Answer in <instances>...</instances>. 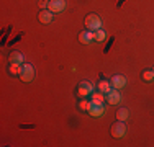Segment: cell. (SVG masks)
Wrapping results in <instances>:
<instances>
[{"label": "cell", "instance_id": "6da1fadb", "mask_svg": "<svg viewBox=\"0 0 154 147\" xmlns=\"http://www.w3.org/2000/svg\"><path fill=\"white\" fill-rule=\"evenodd\" d=\"M84 23H85L87 29H90V31H97V29L102 28V20L98 18V15H95V13L87 15L85 20H84Z\"/></svg>", "mask_w": 154, "mask_h": 147}, {"label": "cell", "instance_id": "7a4b0ae2", "mask_svg": "<svg viewBox=\"0 0 154 147\" xmlns=\"http://www.w3.org/2000/svg\"><path fill=\"white\" fill-rule=\"evenodd\" d=\"M20 77L23 82H31L33 77H35V69H33V65L30 64H21V72H20Z\"/></svg>", "mask_w": 154, "mask_h": 147}, {"label": "cell", "instance_id": "3957f363", "mask_svg": "<svg viewBox=\"0 0 154 147\" xmlns=\"http://www.w3.org/2000/svg\"><path fill=\"white\" fill-rule=\"evenodd\" d=\"M112 136L115 139H118V137H123L125 136V132H126V126H125V121H118V123H113L112 124Z\"/></svg>", "mask_w": 154, "mask_h": 147}, {"label": "cell", "instance_id": "277c9868", "mask_svg": "<svg viewBox=\"0 0 154 147\" xmlns=\"http://www.w3.org/2000/svg\"><path fill=\"white\" fill-rule=\"evenodd\" d=\"M66 8V0H49L48 2V10L53 13H61Z\"/></svg>", "mask_w": 154, "mask_h": 147}, {"label": "cell", "instance_id": "5b68a950", "mask_svg": "<svg viewBox=\"0 0 154 147\" xmlns=\"http://www.w3.org/2000/svg\"><path fill=\"white\" fill-rule=\"evenodd\" d=\"M94 92V85L90 82H80L79 87H77V95L79 97H89Z\"/></svg>", "mask_w": 154, "mask_h": 147}, {"label": "cell", "instance_id": "8992f818", "mask_svg": "<svg viewBox=\"0 0 154 147\" xmlns=\"http://www.w3.org/2000/svg\"><path fill=\"white\" fill-rule=\"evenodd\" d=\"M105 100H107L110 105H118L120 100H122V95H120V92H116V88H112V90L107 93Z\"/></svg>", "mask_w": 154, "mask_h": 147}, {"label": "cell", "instance_id": "52a82bcc", "mask_svg": "<svg viewBox=\"0 0 154 147\" xmlns=\"http://www.w3.org/2000/svg\"><path fill=\"white\" fill-rule=\"evenodd\" d=\"M79 41L82 43V44H90L92 41H95L94 31H90V29H85V31L79 33Z\"/></svg>", "mask_w": 154, "mask_h": 147}, {"label": "cell", "instance_id": "ba28073f", "mask_svg": "<svg viewBox=\"0 0 154 147\" xmlns=\"http://www.w3.org/2000/svg\"><path fill=\"white\" fill-rule=\"evenodd\" d=\"M38 20H39V23H43V25L51 23V21H53V12H49L48 8L41 10V12L38 13Z\"/></svg>", "mask_w": 154, "mask_h": 147}, {"label": "cell", "instance_id": "9c48e42d", "mask_svg": "<svg viewBox=\"0 0 154 147\" xmlns=\"http://www.w3.org/2000/svg\"><path fill=\"white\" fill-rule=\"evenodd\" d=\"M110 83H112V88L120 90V88H123L125 85H126V79H125L123 75H113L112 80H110Z\"/></svg>", "mask_w": 154, "mask_h": 147}, {"label": "cell", "instance_id": "30bf717a", "mask_svg": "<svg viewBox=\"0 0 154 147\" xmlns=\"http://www.w3.org/2000/svg\"><path fill=\"white\" fill-rule=\"evenodd\" d=\"M8 62L10 64H23L25 57H23V54H21L20 51H13V52H10V56H8Z\"/></svg>", "mask_w": 154, "mask_h": 147}, {"label": "cell", "instance_id": "8fae6325", "mask_svg": "<svg viewBox=\"0 0 154 147\" xmlns=\"http://www.w3.org/2000/svg\"><path fill=\"white\" fill-rule=\"evenodd\" d=\"M90 101H92L94 105H103L105 93H102V92H92V93H90Z\"/></svg>", "mask_w": 154, "mask_h": 147}, {"label": "cell", "instance_id": "7c38bea8", "mask_svg": "<svg viewBox=\"0 0 154 147\" xmlns=\"http://www.w3.org/2000/svg\"><path fill=\"white\" fill-rule=\"evenodd\" d=\"M103 113H105L103 105H94V103H92V106H90V110H89V115H90V116L98 118V116L103 115Z\"/></svg>", "mask_w": 154, "mask_h": 147}, {"label": "cell", "instance_id": "4fadbf2b", "mask_svg": "<svg viewBox=\"0 0 154 147\" xmlns=\"http://www.w3.org/2000/svg\"><path fill=\"white\" fill-rule=\"evenodd\" d=\"M116 118H118V121H126L128 118H130V111H128V108H120L118 111H116Z\"/></svg>", "mask_w": 154, "mask_h": 147}, {"label": "cell", "instance_id": "5bb4252c", "mask_svg": "<svg viewBox=\"0 0 154 147\" xmlns=\"http://www.w3.org/2000/svg\"><path fill=\"white\" fill-rule=\"evenodd\" d=\"M94 38H95V41H98V43H103L105 39H107V33L103 31V29H97V31H94Z\"/></svg>", "mask_w": 154, "mask_h": 147}, {"label": "cell", "instance_id": "9a60e30c", "mask_svg": "<svg viewBox=\"0 0 154 147\" xmlns=\"http://www.w3.org/2000/svg\"><path fill=\"white\" fill-rule=\"evenodd\" d=\"M110 90H112V83L107 82V80H102V82L98 83V92H102V93H108Z\"/></svg>", "mask_w": 154, "mask_h": 147}, {"label": "cell", "instance_id": "2e32d148", "mask_svg": "<svg viewBox=\"0 0 154 147\" xmlns=\"http://www.w3.org/2000/svg\"><path fill=\"white\" fill-rule=\"evenodd\" d=\"M8 72L12 74V75H20V72H21V64H10V65H8Z\"/></svg>", "mask_w": 154, "mask_h": 147}, {"label": "cell", "instance_id": "e0dca14e", "mask_svg": "<svg viewBox=\"0 0 154 147\" xmlns=\"http://www.w3.org/2000/svg\"><path fill=\"white\" fill-rule=\"evenodd\" d=\"M143 80H144V82H152L154 80V72L152 70H144L143 72Z\"/></svg>", "mask_w": 154, "mask_h": 147}, {"label": "cell", "instance_id": "ac0fdd59", "mask_svg": "<svg viewBox=\"0 0 154 147\" xmlns=\"http://www.w3.org/2000/svg\"><path fill=\"white\" fill-rule=\"evenodd\" d=\"M90 106H92V101L89 103L87 100H82V101L79 103V108L82 110V111H89V110H90Z\"/></svg>", "mask_w": 154, "mask_h": 147}, {"label": "cell", "instance_id": "d6986e66", "mask_svg": "<svg viewBox=\"0 0 154 147\" xmlns=\"http://www.w3.org/2000/svg\"><path fill=\"white\" fill-rule=\"evenodd\" d=\"M39 8H41V10L48 8V2H46V0H41V2H39Z\"/></svg>", "mask_w": 154, "mask_h": 147}, {"label": "cell", "instance_id": "ffe728a7", "mask_svg": "<svg viewBox=\"0 0 154 147\" xmlns=\"http://www.w3.org/2000/svg\"><path fill=\"white\" fill-rule=\"evenodd\" d=\"M152 72H154V70H152Z\"/></svg>", "mask_w": 154, "mask_h": 147}]
</instances>
